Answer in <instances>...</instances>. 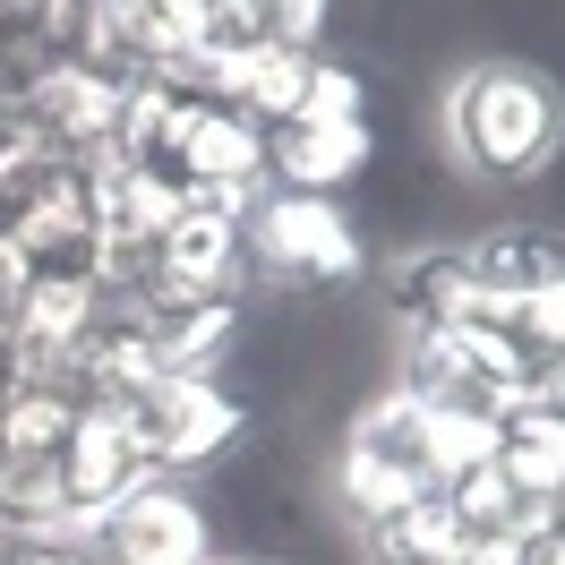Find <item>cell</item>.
I'll list each match as a JSON object with an SVG mask.
<instances>
[{
  "mask_svg": "<svg viewBox=\"0 0 565 565\" xmlns=\"http://www.w3.org/2000/svg\"><path fill=\"white\" fill-rule=\"evenodd\" d=\"M446 146L471 180H540L565 146V95L531 61H471L446 77Z\"/></svg>",
  "mask_w": 565,
  "mask_h": 565,
  "instance_id": "6da1fadb",
  "label": "cell"
},
{
  "mask_svg": "<svg viewBox=\"0 0 565 565\" xmlns=\"http://www.w3.org/2000/svg\"><path fill=\"white\" fill-rule=\"evenodd\" d=\"M0 95H9V129L43 138L52 154H70V163L120 138V104H129L120 77L86 70V61H70V52H43V43L18 52V70L0 77Z\"/></svg>",
  "mask_w": 565,
  "mask_h": 565,
  "instance_id": "277c9868",
  "label": "cell"
},
{
  "mask_svg": "<svg viewBox=\"0 0 565 565\" xmlns=\"http://www.w3.org/2000/svg\"><path fill=\"white\" fill-rule=\"evenodd\" d=\"M0 232L18 241V257L35 275H95V214H86V180L43 189L35 206L0 214Z\"/></svg>",
  "mask_w": 565,
  "mask_h": 565,
  "instance_id": "7c38bea8",
  "label": "cell"
},
{
  "mask_svg": "<svg viewBox=\"0 0 565 565\" xmlns=\"http://www.w3.org/2000/svg\"><path fill=\"white\" fill-rule=\"evenodd\" d=\"M111 412H129L146 462L172 471V480H198L206 462H223L241 446V428H248V403L223 377H163V386H146L138 403H111Z\"/></svg>",
  "mask_w": 565,
  "mask_h": 565,
  "instance_id": "5b68a950",
  "label": "cell"
},
{
  "mask_svg": "<svg viewBox=\"0 0 565 565\" xmlns=\"http://www.w3.org/2000/svg\"><path fill=\"white\" fill-rule=\"evenodd\" d=\"M214 565H275V557H214Z\"/></svg>",
  "mask_w": 565,
  "mask_h": 565,
  "instance_id": "4316f807",
  "label": "cell"
},
{
  "mask_svg": "<svg viewBox=\"0 0 565 565\" xmlns=\"http://www.w3.org/2000/svg\"><path fill=\"white\" fill-rule=\"evenodd\" d=\"M266 189H275L266 180V129L241 120V111H223V104H206L189 146H180V198H214V206L248 214Z\"/></svg>",
  "mask_w": 565,
  "mask_h": 565,
  "instance_id": "9c48e42d",
  "label": "cell"
},
{
  "mask_svg": "<svg viewBox=\"0 0 565 565\" xmlns=\"http://www.w3.org/2000/svg\"><path fill=\"white\" fill-rule=\"evenodd\" d=\"M480 462H497V412H428V471H437V489H455Z\"/></svg>",
  "mask_w": 565,
  "mask_h": 565,
  "instance_id": "ac0fdd59",
  "label": "cell"
},
{
  "mask_svg": "<svg viewBox=\"0 0 565 565\" xmlns=\"http://www.w3.org/2000/svg\"><path fill=\"white\" fill-rule=\"evenodd\" d=\"M61 180H77L70 154H52V146L26 138V129H0V214L35 206L43 189H61Z\"/></svg>",
  "mask_w": 565,
  "mask_h": 565,
  "instance_id": "d6986e66",
  "label": "cell"
},
{
  "mask_svg": "<svg viewBox=\"0 0 565 565\" xmlns=\"http://www.w3.org/2000/svg\"><path fill=\"white\" fill-rule=\"evenodd\" d=\"M0 129H9V95H0Z\"/></svg>",
  "mask_w": 565,
  "mask_h": 565,
  "instance_id": "83f0119b",
  "label": "cell"
},
{
  "mask_svg": "<svg viewBox=\"0 0 565 565\" xmlns=\"http://www.w3.org/2000/svg\"><path fill=\"white\" fill-rule=\"evenodd\" d=\"M146 291H163V300H241L248 291L241 214L214 206V198H180L172 232H163V248H154Z\"/></svg>",
  "mask_w": 565,
  "mask_h": 565,
  "instance_id": "52a82bcc",
  "label": "cell"
},
{
  "mask_svg": "<svg viewBox=\"0 0 565 565\" xmlns=\"http://www.w3.org/2000/svg\"><path fill=\"white\" fill-rule=\"evenodd\" d=\"M497 471H505L531 505L565 497V403L557 394H523V403L497 412Z\"/></svg>",
  "mask_w": 565,
  "mask_h": 565,
  "instance_id": "4fadbf2b",
  "label": "cell"
},
{
  "mask_svg": "<svg viewBox=\"0 0 565 565\" xmlns=\"http://www.w3.org/2000/svg\"><path fill=\"white\" fill-rule=\"evenodd\" d=\"M52 471H61V505H77V514H111L138 480H154L129 412H111V403H86V412H77V428H70V446L52 455Z\"/></svg>",
  "mask_w": 565,
  "mask_h": 565,
  "instance_id": "ba28073f",
  "label": "cell"
},
{
  "mask_svg": "<svg viewBox=\"0 0 565 565\" xmlns=\"http://www.w3.org/2000/svg\"><path fill=\"white\" fill-rule=\"evenodd\" d=\"M266 9V43H291V52H318V35L334 26V0H257Z\"/></svg>",
  "mask_w": 565,
  "mask_h": 565,
  "instance_id": "7402d4cb",
  "label": "cell"
},
{
  "mask_svg": "<svg viewBox=\"0 0 565 565\" xmlns=\"http://www.w3.org/2000/svg\"><path fill=\"white\" fill-rule=\"evenodd\" d=\"M77 412H86V403H77L70 386H9V394H0V446L52 462L61 446H70Z\"/></svg>",
  "mask_w": 565,
  "mask_h": 565,
  "instance_id": "e0dca14e",
  "label": "cell"
},
{
  "mask_svg": "<svg viewBox=\"0 0 565 565\" xmlns=\"http://www.w3.org/2000/svg\"><path fill=\"white\" fill-rule=\"evenodd\" d=\"M497 326H505L514 360L531 369V386H557L565 377V275L540 282V291H523V300H505Z\"/></svg>",
  "mask_w": 565,
  "mask_h": 565,
  "instance_id": "2e32d148",
  "label": "cell"
},
{
  "mask_svg": "<svg viewBox=\"0 0 565 565\" xmlns=\"http://www.w3.org/2000/svg\"><path fill=\"white\" fill-rule=\"evenodd\" d=\"M446 505H455V523L471 548H514V540H531V531L548 523V505H531L497 462H480V471H462L455 489H446Z\"/></svg>",
  "mask_w": 565,
  "mask_h": 565,
  "instance_id": "9a60e30c",
  "label": "cell"
},
{
  "mask_svg": "<svg viewBox=\"0 0 565 565\" xmlns=\"http://www.w3.org/2000/svg\"><path fill=\"white\" fill-rule=\"evenodd\" d=\"M26 282H35V266H26V257H18V241L0 232V326L18 318V300H26Z\"/></svg>",
  "mask_w": 565,
  "mask_h": 565,
  "instance_id": "603a6c76",
  "label": "cell"
},
{
  "mask_svg": "<svg viewBox=\"0 0 565 565\" xmlns=\"http://www.w3.org/2000/svg\"><path fill=\"white\" fill-rule=\"evenodd\" d=\"M61 505V471L43 455H9L0 446V531H26L35 514H52Z\"/></svg>",
  "mask_w": 565,
  "mask_h": 565,
  "instance_id": "ffe728a7",
  "label": "cell"
},
{
  "mask_svg": "<svg viewBox=\"0 0 565 565\" xmlns=\"http://www.w3.org/2000/svg\"><path fill=\"white\" fill-rule=\"evenodd\" d=\"M505 565H565V531H531V540H514V548H505Z\"/></svg>",
  "mask_w": 565,
  "mask_h": 565,
  "instance_id": "cb8c5ba5",
  "label": "cell"
},
{
  "mask_svg": "<svg viewBox=\"0 0 565 565\" xmlns=\"http://www.w3.org/2000/svg\"><path fill=\"white\" fill-rule=\"evenodd\" d=\"M241 248H248V282L257 291H352L369 275V241L343 214V198H300V189H266L241 214Z\"/></svg>",
  "mask_w": 565,
  "mask_h": 565,
  "instance_id": "7a4b0ae2",
  "label": "cell"
},
{
  "mask_svg": "<svg viewBox=\"0 0 565 565\" xmlns=\"http://www.w3.org/2000/svg\"><path fill=\"white\" fill-rule=\"evenodd\" d=\"M0 565H86V557H61V548H35V540H0Z\"/></svg>",
  "mask_w": 565,
  "mask_h": 565,
  "instance_id": "d4e9b609",
  "label": "cell"
},
{
  "mask_svg": "<svg viewBox=\"0 0 565 565\" xmlns=\"http://www.w3.org/2000/svg\"><path fill=\"white\" fill-rule=\"evenodd\" d=\"M455 257H462V275L480 282L497 309L565 275V241L548 232V223H480V232H462V241H455Z\"/></svg>",
  "mask_w": 565,
  "mask_h": 565,
  "instance_id": "8fae6325",
  "label": "cell"
},
{
  "mask_svg": "<svg viewBox=\"0 0 565 565\" xmlns=\"http://www.w3.org/2000/svg\"><path fill=\"white\" fill-rule=\"evenodd\" d=\"M214 557L223 548H214V514L198 497V480L154 471L95 523V557L86 565H214Z\"/></svg>",
  "mask_w": 565,
  "mask_h": 565,
  "instance_id": "8992f818",
  "label": "cell"
},
{
  "mask_svg": "<svg viewBox=\"0 0 565 565\" xmlns=\"http://www.w3.org/2000/svg\"><path fill=\"white\" fill-rule=\"evenodd\" d=\"M369 163H377L369 120H282V129H266V180L300 189V198H343Z\"/></svg>",
  "mask_w": 565,
  "mask_h": 565,
  "instance_id": "30bf717a",
  "label": "cell"
},
{
  "mask_svg": "<svg viewBox=\"0 0 565 565\" xmlns=\"http://www.w3.org/2000/svg\"><path fill=\"white\" fill-rule=\"evenodd\" d=\"M437 565H505V548H462V557H437Z\"/></svg>",
  "mask_w": 565,
  "mask_h": 565,
  "instance_id": "484cf974",
  "label": "cell"
},
{
  "mask_svg": "<svg viewBox=\"0 0 565 565\" xmlns=\"http://www.w3.org/2000/svg\"><path fill=\"white\" fill-rule=\"evenodd\" d=\"M428 489H437V471H428V412L412 394L377 386L352 412V428H343L334 505H343L352 523H377V514H394V505H412V497H428Z\"/></svg>",
  "mask_w": 565,
  "mask_h": 565,
  "instance_id": "3957f363",
  "label": "cell"
},
{
  "mask_svg": "<svg viewBox=\"0 0 565 565\" xmlns=\"http://www.w3.org/2000/svg\"><path fill=\"white\" fill-rule=\"evenodd\" d=\"M360 548H369V565H437V557H462L471 540H462L446 489H428V497H412V505L377 514V523H360Z\"/></svg>",
  "mask_w": 565,
  "mask_h": 565,
  "instance_id": "5bb4252c",
  "label": "cell"
},
{
  "mask_svg": "<svg viewBox=\"0 0 565 565\" xmlns=\"http://www.w3.org/2000/svg\"><path fill=\"white\" fill-rule=\"evenodd\" d=\"M300 120H369V86H360L352 61H309V95H300Z\"/></svg>",
  "mask_w": 565,
  "mask_h": 565,
  "instance_id": "44dd1931",
  "label": "cell"
}]
</instances>
